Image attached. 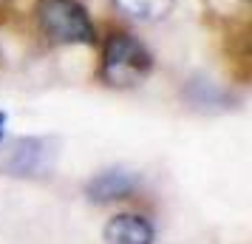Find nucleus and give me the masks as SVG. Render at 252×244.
Here are the masks:
<instances>
[{
  "label": "nucleus",
  "mask_w": 252,
  "mask_h": 244,
  "mask_svg": "<svg viewBox=\"0 0 252 244\" xmlns=\"http://www.w3.org/2000/svg\"><path fill=\"white\" fill-rule=\"evenodd\" d=\"M54 165H57V142L48 137H20L0 156V171L14 179L51 176Z\"/></svg>",
  "instance_id": "nucleus-3"
},
{
  "label": "nucleus",
  "mask_w": 252,
  "mask_h": 244,
  "mask_svg": "<svg viewBox=\"0 0 252 244\" xmlns=\"http://www.w3.org/2000/svg\"><path fill=\"white\" fill-rule=\"evenodd\" d=\"M40 32L54 46H94L96 29H94L88 9L80 0H37L34 6Z\"/></svg>",
  "instance_id": "nucleus-2"
},
{
  "label": "nucleus",
  "mask_w": 252,
  "mask_h": 244,
  "mask_svg": "<svg viewBox=\"0 0 252 244\" xmlns=\"http://www.w3.org/2000/svg\"><path fill=\"white\" fill-rule=\"evenodd\" d=\"M105 242L108 244H153L156 230L145 216L139 213H119L105 224Z\"/></svg>",
  "instance_id": "nucleus-5"
},
{
  "label": "nucleus",
  "mask_w": 252,
  "mask_h": 244,
  "mask_svg": "<svg viewBox=\"0 0 252 244\" xmlns=\"http://www.w3.org/2000/svg\"><path fill=\"white\" fill-rule=\"evenodd\" d=\"M116 6L139 23H156L173 12L176 0H114Z\"/></svg>",
  "instance_id": "nucleus-6"
},
{
  "label": "nucleus",
  "mask_w": 252,
  "mask_h": 244,
  "mask_svg": "<svg viewBox=\"0 0 252 244\" xmlns=\"http://www.w3.org/2000/svg\"><path fill=\"white\" fill-rule=\"evenodd\" d=\"M136 176L127 174V171H102V174H96L85 185V196L96 202V205H108V202H119V199H127L133 190H136Z\"/></svg>",
  "instance_id": "nucleus-4"
},
{
  "label": "nucleus",
  "mask_w": 252,
  "mask_h": 244,
  "mask_svg": "<svg viewBox=\"0 0 252 244\" xmlns=\"http://www.w3.org/2000/svg\"><path fill=\"white\" fill-rule=\"evenodd\" d=\"M3 131H6V114L0 111V139H3Z\"/></svg>",
  "instance_id": "nucleus-7"
},
{
  "label": "nucleus",
  "mask_w": 252,
  "mask_h": 244,
  "mask_svg": "<svg viewBox=\"0 0 252 244\" xmlns=\"http://www.w3.org/2000/svg\"><path fill=\"white\" fill-rule=\"evenodd\" d=\"M150 71H153V54L142 40L127 32H114L105 40L99 80L108 88H133L142 80H148Z\"/></svg>",
  "instance_id": "nucleus-1"
}]
</instances>
